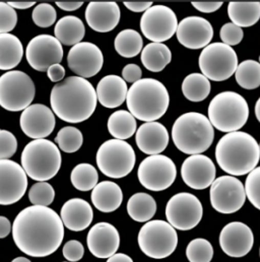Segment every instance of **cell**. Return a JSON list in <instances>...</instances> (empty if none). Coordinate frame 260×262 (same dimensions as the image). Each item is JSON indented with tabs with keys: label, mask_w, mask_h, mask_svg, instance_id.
<instances>
[{
	"label": "cell",
	"mask_w": 260,
	"mask_h": 262,
	"mask_svg": "<svg viewBox=\"0 0 260 262\" xmlns=\"http://www.w3.org/2000/svg\"><path fill=\"white\" fill-rule=\"evenodd\" d=\"M24 47L19 39L11 34H0V70L10 71L23 59Z\"/></svg>",
	"instance_id": "cell-31"
},
{
	"label": "cell",
	"mask_w": 260,
	"mask_h": 262,
	"mask_svg": "<svg viewBox=\"0 0 260 262\" xmlns=\"http://www.w3.org/2000/svg\"><path fill=\"white\" fill-rule=\"evenodd\" d=\"M140 250L154 259L169 257L176 250L178 235L176 230L165 221L155 220L146 222L137 237Z\"/></svg>",
	"instance_id": "cell-8"
},
{
	"label": "cell",
	"mask_w": 260,
	"mask_h": 262,
	"mask_svg": "<svg viewBox=\"0 0 260 262\" xmlns=\"http://www.w3.org/2000/svg\"><path fill=\"white\" fill-rule=\"evenodd\" d=\"M17 24V13L7 2H0V34H9Z\"/></svg>",
	"instance_id": "cell-44"
},
{
	"label": "cell",
	"mask_w": 260,
	"mask_h": 262,
	"mask_svg": "<svg viewBox=\"0 0 260 262\" xmlns=\"http://www.w3.org/2000/svg\"><path fill=\"white\" fill-rule=\"evenodd\" d=\"M127 212L135 222H149L157 212V202L154 197L147 193H135L127 201Z\"/></svg>",
	"instance_id": "cell-33"
},
{
	"label": "cell",
	"mask_w": 260,
	"mask_h": 262,
	"mask_svg": "<svg viewBox=\"0 0 260 262\" xmlns=\"http://www.w3.org/2000/svg\"><path fill=\"white\" fill-rule=\"evenodd\" d=\"M70 181L73 187L79 191L93 190L99 181L97 169L86 163L76 165L70 174Z\"/></svg>",
	"instance_id": "cell-37"
},
{
	"label": "cell",
	"mask_w": 260,
	"mask_h": 262,
	"mask_svg": "<svg viewBox=\"0 0 260 262\" xmlns=\"http://www.w3.org/2000/svg\"><path fill=\"white\" fill-rule=\"evenodd\" d=\"M246 197L250 203L260 210V167L251 171L245 182Z\"/></svg>",
	"instance_id": "cell-43"
},
{
	"label": "cell",
	"mask_w": 260,
	"mask_h": 262,
	"mask_svg": "<svg viewBox=\"0 0 260 262\" xmlns=\"http://www.w3.org/2000/svg\"><path fill=\"white\" fill-rule=\"evenodd\" d=\"M192 6L200 12L211 13L219 10L224 2L223 1H192Z\"/></svg>",
	"instance_id": "cell-49"
},
{
	"label": "cell",
	"mask_w": 260,
	"mask_h": 262,
	"mask_svg": "<svg viewBox=\"0 0 260 262\" xmlns=\"http://www.w3.org/2000/svg\"><path fill=\"white\" fill-rule=\"evenodd\" d=\"M60 217L65 228L73 232H80L88 229L92 224L94 211L84 199L72 198L62 205Z\"/></svg>",
	"instance_id": "cell-26"
},
{
	"label": "cell",
	"mask_w": 260,
	"mask_h": 262,
	"mask_svg": "<svg viewBox=\"0 0 260 262\" xmlns=\"http://www.w3.org/2000/svg\"><path fill=\"white\" fill-rule=\"evenodd\" d=\"M203 215V207L197 197L181 192L171 197L166 205V217L168 223L180 231L194 229Z\"/></svg>",
	"instance_id": "cell-14"
},
{
	"label": "cell",
	"mask_w": 260,
	"mask_h": 262,
	"mask_svg": "<svg viewBox=\"0 0 260 262\" xmlns=\"http://www.w3.org/2000/svg\"><path fill=\"white\" fill-rule=\"evenodd\" d=\"M259 159V144L247 132H229L215 146L218 165L224 172L234 177L249 174L257 167Z\"/></svg>",
	"instance_id": "cell-3"
},
{
	"label": "cell",
	"mask_w": 260,
	"mask_h": 262,
	"mask_svg": "<svg viewBox=\"0 0 260 262\" xmlns=\"http://www.w3.org/2000/svg\"><path fill=\"white\" fill-rule=\"evenodd\" d=\"M127 83L122 76L109 74L104 76L98 83L96 93L100 104L108 109L120 107L127 97Z\"/></svg>",
	"instance_id": "cell-27"
},
{
	"label": "cell",
	"mask_w": 260,
	"mask_h": 262,
	"mask_svg": "<svg viewBox=\"0 0 260 262\" xmlns=\"http://www.w3.org/2000/svg\"><path fill=\"white\" fill-rule=\"evenodd\" d=\"M126 104L134 118L144 122H154L166 114L170 96L161 81L155 78H142L130 86Z\"/></svg>",
	"instance_id": "cell-4"
},
{
	"label": "cell",
	"mask_w": 260,
	"mask_h": 262,
	"mask_svg": "<svg viewBox=\"0 0 260 262\" xmlns=\"http://www.w3.org/2000/svg\"><path fill=\"white\" fill-rule=\"evenodd\" d=\"M136 128L135 118L125 110L114 112L108 119V130L115 139H128L136 132Z\"/></svg>",
	"instance_id": "cell-34"
},
{
	"label": "cell",
	"mask_w": 260,
	"mask_h": 262,
	"mask_svg": "<svg viewBox=\"0 0 260 262\" xmlns=\"http://www.w3.org/2000/svg\"><path fill=\"white\" fill-rule=\"evenodd\" d=\"M238 84L245 90H255L260 86V63L255 60H245L238 64L235 72Z\"/></svg>",
	"instance_id": "cell-38"
},
{
	"label": "cell",
	"mask_w": 260,
	"mask_h": 262,
	"mask_svg": "<svg viewBox=\"0 0 260 262\" xmlns=\"http://www.w3.org/2000/svg\"><path fill=\"white\" fill-rule=\"evenodd\" d=\"M96 162L99 170L107 177H126L135 165V152L125 140L109 139L98 149Z\"/></svg>",
	"instance_id": "cell-9"
},
{
	"label": "cell",
	"mask_w": 260,
	"mask_h": 262,
	"mask_svg": "<svg viewBox=\"0 0 260 262\" xmlns=\"http://www.w3.org/2000/svg\"><path fill=\"white\" fill-rule=\"evenodd\" d=\"M178 19L175 12L166 5H153L140 18V30L153 43L170 40L177 31Z\"/></svg>",
	"instance_id": "cell-15"
},
{
	"label": "cell",
	"mask_w": 260,
	"mask_h": 262,
	"mask_svg": "<svg viewBox=\"0 0 260 262\" xmlns=\"http://www.w3.org/2000/svg\"><path fill=\"white\" fill-rule=\"evenodd\" d=\"M177 176L174 162L167 156L146 157L139 165L137 177L140 184L150 191H163L171 187Z\"/></svg>",
	"instance_id": "cell-12"
},
{
	"label": "cell",
	"mask_w": 260,
	"mask_h": 262,
	"mask_svg": "<svg viewBox=\"0 0 260 262\" xmlns=\"http://www.w3.org/2000/svg\"><path fill=\"white\" fill-rule=\"evenodd\" d=\"M97 102V93L93 84L76 75L56 83L50 95L53 113L67 123L88 120L94 114Z\"/></svg>",
	"instance_id": "cell-2"
},
{
	"label": "cell",
	"mask_w": 260,
	"mask_h": 262,
	"mask_svg": "<svg viewBox=\"0 0 260 262\" xmlns=\"http://www.w3.org/2000/svg\"><path fill=\"white\" fill-rule=\"evenodd\" d=\"M214 130L206 116L188 112L179 116L172 128V139L176 147L186 155H200L213 142Z\"/></svg>",
	"instance_id": "cell-5"
},
{
	"label": "cell",
	"mask_w": 260,
	"mask_h": 262,
	"mask_svg": "<svg viewBox=\"0 0 260 262\" xmlns=\"http://www.w3.org/2000/svg\"><path fill=\"white\" fill-rule=\"evenodd\" d=\"M12 238L25 254L46 257L60 247L64 238V225L52 208L32 205L23 209L14 219Z\"/></svg>",
	"instance_id": "cell-1"
},
{
	"label": "cell",
	"mask_w": 260,
	"mask_h": 262,
	"mask_svg": "<svg viewBox=\"0 0 260 262\" xmlns=\"http://www.w3.org/2000/svg\"><path fill=\"white\" fill-rule=\"evenodd\" d=\"M11 262H32L30 259L26 258V257H16L14 258Z\"/></svg>",
	"instance_id": "cell-57"
},
{
	"label": "cell",
	"mask_w": 260,
	"mask_h": 262,
	"mask_svg": "<svg viewBox=\"0 0 260 262\" xmlns=\"http://www.w3.org/2000/svg\"><path fill=\"white\" fill-rule=\"evenodd\" d=\"M85 20L98 33L114 30L120 20V8L114 1H92L85 8Z\"/></svg>",
	"instance_id": "cell-24"
},
{
	"label": "cell",
	"mask_w": 260,
	"mask_h": 262,
	"mask_svg": "<svg viewBox=\"0 0 260 262\" xmlns=\"http://www.w3.org/2000/svg\"><path fill=\"white\" fill-rule=\"evenodd\" d=\"M255 116H256V118H257V120L259 121L260 123V98L255 104Z\"/></svg>",
	"instance_id": "cell-56"
},
{
	"label": "cell",
	"mask_w": 260,
	"mask_h": 262,
	"mask_svg": "<svg viewBox=\"0 0 260 262\" xmlns=\"http://www.w3.org/2000/svg\"><path fill=\"white\" fill-rule=\"evenodd\" d=\"M94 206L105 213L117 210L123 201V192L120 186L113 181H102L92 191Z\"/></svg>",
	"instance_id": "cell-28"
},
{
	"label": "cell",
	"mask_w": 260,
	"mask_h": 262,
	"mask_svg": "<svg viewBox=\"0 0 260 262\" xmlns=\"http://www.w3.org/2000/svg\"><path fill=\"white\" fill-rule=\"evenodd\" d=\"M47 76L52 82L58 83L65 77V68L61 64H53L48 68Z\"/></svg>",
	"instance_id": "cell-50"
},
{
	"label": "cell",
	"mask_w": 260,
	"mask_h": 262,
	"mask_svg": "<svg viewBox=\"0 0 260 262\" xmlns=\"http://www.w3.org/2000/svg\"><path fill=\"white\" fill-rule=\"evenodd\" d=\"M210 90V81L202 73H191L187 75L182 82V93L190 102L197 103L205 100Z\"/></svg>",
	"instance_id": "cell-35"
},
{
	"label": "cell",
	"mask_w": 260,
	"mask_h": 262,
	"mask_svg": "<svg viewBox=\"0 0 260 262\" xmlns=\"http://www.w3.org/2000/svg\"><path fill=\"white\" fill-rule=\"evenodd\" d=\"M259 63H260V56H259Z\"/></svg>",
	"instance_id": "cell-59"
},
{
	"label": "cell",
	"mask_w": 260,
	"mask_h": 262,
	"mask_svg": "<svg viewBox=\"0 0 260 262\" xmlns=\"http://www.w3.org/2000/svg\"><path fill=\"white\" fill-rule=\"evenodd\" d=\"M141 75L142 71L140 67L133 63L127 64L122 69V78L125 80V82L134 83L141 79Z\"/></svg>",
	"instance_id": "cell-48"
},
{
	"label": "cell",
	"mask_w": 260,
	"mask_h": 262,
	"mask_svg": "<svg viewBox=\"0 0 260 262\" xmlns=\"http://www.w3.org/2000/svg\"><path fill=\"white\" fill-rule=\"evenodd\" d=\"M55 198V191L48 182H38L29 191V199L33 205L48 206Z\"/></svg>",
	"instance_id": "cell-41"
},
{
	"label": "cell",
	"mask_w": 260,
	"mask_h": 262,
	"mask_svg": "<svg viewBox=\"0 0 260 262\" xmlns=\"http://www.w3.org/2000/svg\"><path fill=\"white\" fill-rule=\"evenodd\" d=\"M32 78L20 70H10L0 76V106L10 112L24 111L35 98Z\"/></svg>",
	"instance_id": "cell-10"
},
{
	"label": "cell",
	"mask_w": 260,
	"mask_h": 262,
	"mask_svg": "<svg viewBox=\"0 0 260 262\" xmlns=\"http://www.w3.org/2000/svg\"><path fill=\"white\" fill-rule=\"evenodd\" d=\"M28 188V175L20 165L11 160H0V205L19 201Z\"/></svg>",
	"instance_id": "cell-17"
},
{
	"label": "cell",
	"mask_w": 260,
	"mask_h": 262,
	"mask_svg": "<svg viewBox=\"0 0 260 262\" xmlns=\"http://www.w3.org/2000/svg\"><path fill=\"white\" fill-rule=\"evenodd\" d=\"M55 114L43 104L29 106L23 111L19 119L21 130L33 139H42L49 136L55 128Z\"/></svg>",
	"instance_id": "cell-20"
},
{
	"label": "cell",
	"mask_w": 260,
	"mask_h": 262,
	"mask_svg": "<svg viewBox=\"0 0 260 262\" xmlns=\"http://www.w3.org/2000/svg\"><path fill=\"white\" fill-rule=\"evenodd\" d=\"M243 183L234 176H221L210 185L211 206L220 213L231 214L242 208L246 201Z\"/></svg>",
	"instance_id": "cell-13"
},
{
	"label": "cell",
	"mask_w": 260,
	"mask_h": 262,
	"mask_svg": "<svg viewBox=\"0 0 260 262\" xmlns=\"http://www.w3.org/2000/svg\"><path fill=\"white\" fill-rule=\"evenodd\" d=\"M16 150V137L10 131L0 129V160H9Z\"/></svg>",
	"instance_id": "cell-46"
},
{
	"label": "cell",
	"mask_w": 260,
	"mask_h": 262,
	"mask_svg": "<svg viewBox=\"0 0 260 262\" xmlns=\"http://www.w3.org/2000/svg\"><path fill=\"white\" fill-rule=\"evenodd\" d=\"M56 5L65 11H74L82 6L83 1H56Z\"/></svg>",
	"instance_id": "cell-52"
},
{
	"label": "cell",
	"mask_w": 260,
	"mask_h": 262,
	"mask_svg": "<svg viewBox=\"0 0 260 262\" xmlns=\"http://www.w3.org/2000/svg\"><path fill=\"white\" fill-rule=\"evenodd\" d=\"M7 3L14 9H28L34 6L36 1H8Z\"/></svg>",
	"instance_id": "cell-54"
},
{
	"label": "cell",
	"mask_w": 260,
	"mask_h": 262,
	"mask_svg": "<svg viewBox=\"0 0 260 262\" xmlns=\"http://www.w3.org/2000/svg\"><path fill=\"white\" fill-rule=\"evenodd\" d=\"M32 18L37 27L49 28L56 21L57 12L50 3H40L34 8Z\"/></svg>",
	"instance_id": "cell-42"
},
{
	"label": "cell",
	"mask_w": 260,
	"mask_h": 262,
	"mask_svg": "<svg viewBox=\"0 0 260 262\" xmlns=\"http://www.w3.org/2000/svg\"><path fill=\"white\" fill-rule=\"evenodd\" d=\"M215 166L204 155H192L182 164L181 176L184 183L195 190H204L215 180Z\"/></svg>",
	"instance_id": "cell-22"
},
{
	"label": "cell",
	"mask_w": 260,
	"mask_h": 262,
	"mask_svg": "<svg viewBox=\"0 0 260 262\" xmlns=\"http://www.w3.org/2000/svg\"><path fill=\"white\" fill-rule=\"evenodd\" d=\"M169 132L160 122H144L135 132V142L138 148L148 155H160L169 143Z\"/></svg>",
	"instance_id": "cell-25"
},
{
	"label": "cell",
	"mask_w": 260,
	"mask_h": 262,
	"mask_svg": "<svg viewBox=\"0 0 260 262\" xmlns=\"http://www.w3.org/2000/svg\"><path fill=\"white\" fill-rule=\"evenodd\" d=\"M64 262H65V261H64ZM68 262H69V261H68Z\"/></svg>",
	"instance_id": "cell-61"
},
{
	"label": "cell",
	"mask_w": 260,
	"mask_h": 262,
	"mask_svg": "<svg viewBox=\"0 0 260 262\" xmlns=\"http://www.w3.org/2000/svg\"><path fill=\"white\" fill-rule=\"evenodd\" d=\"M220 36L223 43L231 47V46L238 45L242 42L244 33H243V30L238 26L234 25L233 23H228L222 27Z\"/></svg>",
	"instance_id": "cell-45"
},
{
	"label": "cell",
	"mask_w": 260,
	"mask_h": 262,
	"mask_svg": "<svg viewBox=\"0 0 260 262\" xmlns=\"http://www.w3.org/2000/svg\"><path fill=\"white\" fill-rule=\"evenodd\" d=\"M11 231H12V227L9 220L5 216L0 215V239L6 238Z\"/></svg>",
	"instance_id": "cell-53"
},
{
	"label": "cell",
	"mask_w": 260,
	"mask_h": 262,
	"mask_svg": "<svg viewBox=\"0 0 260 262\" xmlns=\"http://www.w3.org/2000/svg\"><path fill=\"white\" fill-rule=\"evenodd\" d=\"M259 256H260V248H259Z\"/></svg>",
	"instance_id": "cell-58"
},
{
	"label": "cell",
	"mask_w": 260,
	"mask_h": 262,
	"mask_svg": "<svg viewBox=\"0 0 260 262\" xmlns=\"http://www.w3.org/2000/svg\"><path fill=\"white\" fill-rule=\"evenodd\" d=\"M67 64L76 76L90 78L97 75L104 64L101 49L91 42H80L69 50Z\"/></svg>",
	"instance_id": "cell-18"
},
{
	"label": "cell",
	"mask_w": 260,
	"mask_h": 262,
	"mask_svg": "<svg viewBox=\"0 0 260 262\" xmlns=\"http://www.w3.org/2000/svg\"><path fill=\"white\" fill-rule=\"evenodd\" d=\"M143 41L138 32L132 29L121 31L115 38L116 52L124 58H133L142 51Z\"/></svg>",
	"instance_id": "cell-36"
},
{
	"label": "cell",
	"mask_w": 260,
	"mask_h": 262,
	"mask_svg": "<svg viewBox=\"0 0 260 262\" xmlns=\"http://www.w3.org/2000/svg\"><path fill=\"white\" fill-rule=\"evenodd\" d=\"M208 120L222 132L239 131L247 122L249 107L247 101L236 92H222L209 103Z\"/></svg>",
	"instance_id": "cell-7"
},
{
	"label": "cell",
	"mask_w": 260,
	"mask_h": 262,
	"mask_svg": "<svg viewBox=\"0 0 260 262\" xmlns=\"http://www.w3.org/2000/svg\"><path fill=\"white\" fill-rule=\"evenodd\" d=\"M21 167L35 181L46 182L54 178L61 167L59 147L51 140L42 138L29 142L20 156Z\"/></svg>",
	"instance_id": "cell-6"
},
{
	"label": "cell",
	"mask_w": 260,
	"mask_h": 262,
	"mask_svg": "<svg viewBox=\"0 0 260 262\" xmlns=\"http://www.w3.org/2000/svg\"><path fill=\"white\" fill-rule=\"evenodd\" d=\"M172 61V52L164 43H149L141 51V62L151 72H160Z\"/></svg>",
	"instance_id": "cell-32"
},
{
	"label": "cell",
	"mask_w": 260,
	"mask_h": 262,
	"mask_svg": "<svg viewBox=\"0 0 260 262\" xmlns=\"http://www.w3.org/2000/svg\"><path fill=\"white\" fill-rule=\"evenodd\" d=\"M85 34V28L80 18L74 15L61 17L54 28L55 38L65 46H74L81 42Z\"/></svg>",
	"instance_id": "cell-30"
},
{
	"label": "cell",
	"mask_w": 260,
	"mask_h": 262,
	"mask_svg": "<svg viewBox=\"0 0 260 262\" xmlns=\"http://www.w3.org/2000/svg\"><path fill=\"white\" fill-rule=\"evenodd\" d=\"M123 3L133 12H144L153 6V1H124Z\"/></svg>",
	"instance_id": "cell-51"
},
{
	"label": "cell",
	"mask_w": 260,
	"mask_h": 262,
	"mask_svg": "<svg viewBox=\"0 0 260 262\" xmlns=\"http://www.w3.org/2000/svg\"><path fill=\"white\" fill-rule=\"evenodd\" d=\"M259 149H260V144H259Z\"/></svg>",
	"instance_id": "cell-60"
},
{
	"label": "cell",
	"mask_w": 260,
	"mask_h": 262,
	"mask_svg": "<svg viewBox=\"0 0 260 262\" xmlns=\"http://www.w3.org/2000/svg\"><path fill=\"white\" fill-rule=\"evenodd\" d=\"M176 36L179 43L188 49H203L213 38V28L203 17L188 16L178 24Z\"/></svg>",
	"instance_id": "cell-21"
},
{
	"label": "cell",
	"mask_w": 260,
	"mask_h": 262,
	"mask_svg": "<svg viewBox=\"0 0 260 262\" xmlns=\"http://www.w3.org/2000/svg\"><path fill=\"white\" fill-rule=\"evenodd\" d=\"M62 254L67 261H79L83 257L84 248L79 241L70 240L65 243L62 249Z\"/></svg>",
	"instance_id": "cell-47"
},
{
	"label": "cell",
	"mask_w": 260,
	"mask_h": 262,
	"mask_svg": "<svg viewBox=\"0 0 260 262\" xmlns=\"http://www.w3.org/2000/svg\"><path fill=\"white\" fill-rule=\"evenodd\" d=\"M107 262H133L132 258L124 253H115L108 258Z\"/></svg>",
	"instance_id": "cell-55"
},
{
	"label": "cell",
	"mask_w": 260,
	"mask_h": 262,
	"mask_svg": "<svg viewBox=\"0 0 260 262\" xmlns=\"http://www.w3.org/2000/svg\"><path fill=\"white\" fill-rule=\"evenodd\" d=\"M220 246L230 257H244L254 245L252 230L244 223L232 222L226 225L220 234Z\"/></svg>",
	"instance_id": "cell-19"
},
{
	"label": "cell",
	"mask_w": 260,
	"mask_h": 262,
	"mask_svg": "<svg viewBox=\"0 0 260 262\" xmlns=\"http://www.w3.org/2000/svg\"><path fill=\"white\" fill-rule=\"evenodd\" d=\"M90 252L97 258H109L120 246V236L117 229L109 223H98L91 228L86 237Z\"/></svg>",
	"instance_id": "cell-23"
},
{
	"label": "cell",
	"mask_w": 260,
	"mask_h": 262,
	"mask_svg": "<svg viewBox=\"0 0 260 262\" xmlns=\"http://www.w3.org/2000/svg\"><path fill=\"white\" fill-rule=\"evenodd\" d=\"M228 14L232 23L239 28H249L260 19L258 1H231L228 5Z\"/></svg>",
	"instance_id": "cell-29"
},
{
	"label": "cell",
	"mask_w": 260,
	"mask_h": 262,
	"mask_svg": "<svg viewBox=\"0 0 260 262\" xmlns=\"http://www.w3.org/2000/svg\"><path fill=\"white\" fill-rule=\"evenodd\" d=\"M55 140L62 151L72 154L81 147L83 143V135L76 127L65 126L57 133Z\"/></svg>",
	"instance_id": "cell-39"
},
{
	"label": "cell",
	"mask_w": 260,
	"mask_h": 262,
	"mask_svg": "<svg viewBox=\"0 0 260 262\" xmlns=\"http://www.w3.org/2000/svg\"><path fill=\"white\" fill-rule=\"evenodd\" d=\"M186 257L189 262H210L213 257V248L209 241L196 238L186 248Z\"/></svg>",
	"instance_id": "cell-40"
},
{
	"label": "cell",
	"mask_w": 260,
	"mask_h": 262,
	"mask_svg": "<svg viewBox=\"0 0 260 262\" xmlns=\"http://www.w3.org/2000/svg\"><path fill=\"white\" fill-rule=\"evenodd\" d=\"M26 57L35 70L47 71L50 66L60 64L63 58V48L55 37L39 35L29 42Z\"/></svg>",
	"instance_id": "cell-16"
},
{
	"label": "cell",
	"mask_w": 260,
	"mask_h": 262,
	"mask_svg": "<svg viewBox=\"0 0 260 262\" xmlns=\"http://www.w3.org/2000/svg\"><path fill=\"white\" fill-rule=\"evenodd\" d=\"M198 64L206 78L212 81H224L235 74L238 56L232 47L224 43H211L201 51Z\"/></svg>",
	"instance_id": "cell-11"
}]
</instances>
